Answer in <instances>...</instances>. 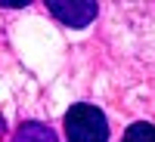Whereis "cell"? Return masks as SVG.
<instances>
[{
	"label": "cell",
	"mask_w": 155,
	"mask_h": 142,
	"mask_svg": "<svg viewBox=\"0 0 155 142\" xmlns=\"http://www.w3.org/2000/svg\"><path fill=\"white\" fill-rule=\"evenodd\" d=\"M65 139L68 142H106L109 139V124L106 114L90 102H78L65 111Z\"/></svg>",
	"instance_id": "cell-1"
},
{
	"label": "cell",
	"mask_w": 155,
	"mask_h": 142,
	"mask_svg": "<svg viewBox=\"0 0 155 142\" xmlns=\"http://www.w3.org/2000/svg\"><path fill=\"white\" fill-rule=\"evenodd\" d=\"M47 6L68 28H87L96 19V3L93 0H47Z\"/></svg>",
	"instance_id": "cell-2"
},
{
	"label": "cell",
	"mask_w": 155,
	"mask_h": 142,
	"mask_svg": "<svg viewBox=\"0 0 155 142\" xmlns=\"http://www.w3.org/2000/svg\"><path fill=\"white\" fill-rule=\"evenodd\" d=\"M124 142H155V127L146 124V121H137V124L127 127Z\"/></svg>",
	"instance_id": "cell-3"
},
{
	"label": "cell",
	"mask_w": 155,
	"mask_h": 142,
	"mask_svg": "<svg viewBox=\"0 0 155 142\" xmlns=\"http://www.w3.org/2000/svg\"><path fill=\"white\" fill-rule=\"evenodd\" d=\"M16 142H56V139H53V133H50L47 127H41V124H25Z\"/></svg>",
	"instance_id": "cell-4"
}]
</instances>
